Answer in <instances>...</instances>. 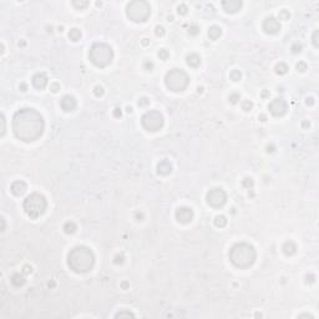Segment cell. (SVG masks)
Wrapping results in <instances>:
<instances>
[{
	"label": "cell",
	"instance_id": "6",
	"mask_svg": "<svg viewBox=\"0 0 319 319\" xmlns=\"http://www.w3.org/2000/svg\"><path fill=\"white\" fill-rule=\"evenodd\" d=\"M164 84L168 90L173 92L184 91L190 85V76L180 69H172L166 74L164 77Z\"/></svg>",
	"mask_w": 319,
	"mask_h": 319
},
{
	"label": "cell",
	"instance_id": "29",
	"mask_svg": "<svg viewBox=\"0 0 319 319\" xmlns=\"http://www.w3.org/2000/svg\"><path fill=\"white\" fill-rule=\"evenodd\" d=\"M252 107H253V102L252 101H249V100H246V101H243L242 102V109L244 110V111H251L252 110Z\"/></svg>",
	"mask_w": 319,
	"mask_h": 319
},
{
	"label": "cell",
	"instance_id": "38",
	"mask_svg": "<svg viewBox=\"0 0 319 319\" xmlns=\"http://www.w3.org/2000/svg\"><path fill=\"white\" fill-rule=\"evenodd\" d=\"M94 94H95V96H97V97H101V96L104 95V89H102V86H96L94 89Z\"/></svg>",
	"mask_w": 319,
	"mask_h": 319
},
{
	"label": "cell",
	"instance_id": "56",
	"mask_svg": "<svg viewBox=\"0 0 319 319\" xmlns=\"http://www.w3.org/2000/svg\"><path fill=\"white\" fill-rule=\"evenodd\" d=\"M303 126H304V127H308V126H310V123L307 122V121H304V122H303Z\"/></svg>",
	"mask_w": 319,
	"mask_h": 319
},
{
	"label": "cell",
	"instance_id": "48",
	"mask_svg": "<svg viewBox=\"0 0 319 319\" xmlns=\"http://www.w3.org/2000/svg\"><path fill=\"white\" fill-rule=\"evenodd\" d=\"M1 122H3V131H1V135H4V132H5V119H4V115L1 116Z\"/></svg>",
	"mask_w": 319,
	"mask_h": 319
},
{
	"label": "cell",
	"instance_id": "23",
	"mask_svg": "<svg viewBox=\"0 0 319 319\" xmlns=\"http://www.w3.org/2000/svg\"><path fill=\"white\" fill-rule=\"evenodd\" d=\"M69 39H70L71 41H79L81 39V31L79 29H71L70 31H69Z\"/></svg>",
	"mask_w": 319,
	"mask_h": 319
},
{
	"label": "cell",
	"instance_id": "30",
	"mask_svg": "<svg viewBox=\"0 0 319 319\" xmlns=\"http://www.w3.org/2000/svg\"><path fill=\"white\" fill-rule=\"evenodd\" d=\"M239 100H241V95L237 94V92L229 95V102H231V104H237Z\"/></svg>",
	"mask_w": 319,
	"mask_h": 319
},
{
	"label": "cell",
	"instance_id": "41",
	"mask_svg": "<svg viewBox=\"0 0 319 319\" xmlns=\"http://www.w3.org/2000/svg\"><path fill=\"white\" fill-rule=\"evenodd\" d=\"M149 104H150V100H149V99H146V97H142V99H140V100H139V106H146Z\"/></svg>",
	"mask_w": 319,
	"mask_h": 319
},
{
	"label": "cell",
	"instance_id": "19",
	"mask_svg": "<svg viewBox=\"0 0 319 319\" xmlns=\"http://www.w3.org/2000/svg\"><path fill=\"white\" fill-rule=\"evenodd\" d=\"M283 252L286 256H293L294 253L297 252V246L296 243H294L293 241H287L286 243L283 244Z\"/></svg>",
	"mask_w": 319,
	"mask_h": 319
},
{
	"label": "cell",
	"instance_id": "22",
	"mask_svg": "<svg viewBox=\"0 0 319 319\" xmlns=\"http://www.w3.org/2000/svg\"><path fill=\"white\" fill-rule=\"evenodd\" d=\"M63 229H64V232L66 233V234H73V233L77 229V227H76V224H75L74 222L70 221V222H66V223L64 224Z\"/></svg>",
	"mask_w": 319,
	"mask_h": 319
},
{
	"label": "cell",
	"instance_id": "44",
	"mask_svg": "<svg viewBox=\"0 0 319 319\" xmlns=\"http://www.w3.org/2000/svg\"><path fill=\"white\" fill-rule=\"evenodd\" d=\"M315 280V277L313 276V274H308V276L306 277V282L307 283H313Z\"/></svg>",
	"mask_w": 319,
	"mask_h": 319
},
{
	"label": "cell",
	"instance_id": "9",
	"mask_svg": "<svg viewBox=\"0 0 319 319\" xmlns=\"http://www.w3.org/2000/svg\"><path fill=\"white\" fill-rule=\"evenodd\" d=\"M207 203L213 208H221L223 207L227 202V194L222 188H212L208 191L207 196H206Z\"/></svg>",
	"mask_w": 319,
	"mask_h": 319
},
{
	"label": "cell",
	"instance_id": "21",
	"mask_svg": "<svg viewBox=\"0 0 319 319\" xmlns=\"http://www.w3.org/2000/svg\"><path fill=\"white\" fill-rule=\"evenodd\" d=\"M222 35V29L217 25H212L210 29H208V37L211 40H217L219 36Z\"/></svg>",
	"mask_w": 319,
	"mask_h": 319
},
{
	"label": "cell",
	"instance_id": "11",
	"mask_svg": "<svg viewBox=\"0 0 319 319\" xmlns=\"http://www.w3.org/2000/svg\"><path fill=\"white\" fill-rule=\"evenodd\" d=\"M263 30L268 35H274V34H277L280 30V24L276 18L269 16V18H267L263 21Z\"/></svg>",
	"mask_w": 319,
	"mask_h": 319
},
{
	"label": "cell",
	"instance_id": "49",
	"mask_svg": "<svg viewBox=\"0 0 319 319\" xmlns=\"http://www.w3.org/2000/svg\"><path fill=\"white\" fill-rule=\"evenodd\" d=\"M268 96H269V91H268V90H263V91H262V97H263V99H267Z\"/></svg>",
	"mask_w": 319,
	"mask_h": 319
},
{
	"label": "cell",
	"instance_id": "16",
	"mask_svg": "<svg viewBox=\"0 0 319 319\" xmlns=\"http://www.w3.org/2000/svg\"><path fill=\"white\" fill-rule=\"evenodd\" d=\"M10 190H11L13 194H15V196H23V194L26 192L27 187H26V183L24 182V181H15V182H13Z\"/></svg>",
	"mask_w": 319,
	"mask_h": 319
},
{
	"label": "cell",
	"instance_id": "43",
	"mask_svg": "<svg viewBox=\"0 0 319 319\" xmlns=\"http://www.w3.org/2000/svg\"><path fill=\"white\" fill-rule=\"evenodd\" d=\"M318 30H315L314 31V34H313V44H314V46H318Z\"/></svg>",
	"mask_w": 319,
	"mask_h": 319
},
{
	"label": "cell",
	"instance_id": "24",
	"mask_svg": "<svg viewBox=\"0 0 319 319\" xmlns=\"http://www.w3.org/2000/svg\"><path fill=\"white\" fill-rule=\"evenodd\" d=\"M287 71H288V66H287V64H284V63H279V64H277V65H276V73L278 74V75H284V74H287Z\"/></svg>",
	"mask_w": 319,
	"mask_h": 319
},
{
	"label": "cell",
	"instance_id": "28",
	"mask_svg": "<svg viewBox=\"0 0 319 319\" xmlns=\"http://www.w3.org/2000/svg\"><path fill=\"white\" fill-rule=\"evenodd\" d=\"M73 5L77 10H82V9H85L89 5V1H76V0H75V1H73Z\"/></svg>",
	"mask_w": 319,
	"mask_h": 319
},
{
	"label": "cell",
	"instance_id": "12",
	"mask_svg": "<svg viewBox=\"0 0 319 319\" xmlns=\"http://www.w3.org/2000/svg\"><path fill=\"white\" fill-rule=\"evenodd\" d=\"M176 219L182 224L190 223L193 219V211L190 207H180L176 211Z\"/></svg>",
	"mask_w": 319,
	"mask_h": 319
},
{
	"label": "cell",
	"instance_id": "40",
	"mask_svg": "<svg viewBox=\"0 0 319 319\" xmlns=\"http://www.w3.org/2000/svg\"><path fill=\"white\" fill-rule=\"evenodd\" d=\"M50 90L53 91V92H57V91L60 90V85L57 84V82H54V84L50 85Z\"/></svg>",
	"mask_w": 319,
	"mask_h": 319
},
{
	"label": "cell",
	"instance_id": "55",
	"mask_svg": "<svg viewBox=\"0 0 319 319\" xmlns=\"http://www.w3.org/2000/svg\"><path fill=\"white\" fill-rule=\"evenodd\" d=\"M1 223H3V227H1V231H4V229H5V221H4V218H1Z\"/></svg>",
	"mask_w": 319,
	"mask_h": 319
},
{
	"label": "cell",
	"instance_id": "57",
	"mask_svg": "<svg viewBox=\"0 0 319 319\" xmlns=\"http://www.w3.org/2000/svg\"><path fill=\"white\" fill-rule=\"evenodd\" d=\"M142 44H143V45H147V44H149V41H147V39H143Z\"/></svg>",
	"mask_w": 319,
	"mask_h": 319
},
{
	"label": "cell",
	"instance_id": "51",
	"mask_svg": "<svg viewBox=\"0 0 319 319\" xmlns=\"http://www.w3.org/2000/svg\"><path fill=\"white\" fill-rule=\"evenodd\" d=\"M306 102H307V105H313L314 104V101H313V99H312V97H308Z\"/></svg>",
	"mask_w": 319,
	"mask_h": 319
},
{
	"label": "cell",
	"instance_id": "42",
	"mask_svg": "<svg viewBox=\"0 0 319 319\" xmlns=\"http://www.w3.org/2000/svg\"><path fill=\"white\" fill-rule=\"evenodd\" d=\"M114 262L116 263V264H122V263H123V256H119V254H117V256L115 257V260H114Z\"/></svg>",
	"mask_w": 319,
	"mask_h": 319
},
{
	"label": "cell",
	"instance_id": "45",
	"mask_svg": "<svg viewBox=\"0 0 319 319\" xmlns=\"http://www.w3.org/2000/svg\"><path fill=\"white\" fill-rule=\"evenodd\" d=\"M152 67H153V64L151 63V61H146V63H145V69H146V70L151 71V70H152Z\"/></svg>",
	"mask_w": 319,
	"mask_h": 319
},
{
	"label": "cell",
	"instance_id": "2",
	"mask_svg": "<svg viewBox=\"0 0 319 319\" xmlns=\"http://www.w3.org/2000/svg\"><path fill=\"white\" fill-rule=\"evenodd\" d=\"M67 264L76 273H87L95 264V256L91 249L85 246L75 247L67 256Z\"/></svg>",
	"mask_w": 319,
	"mask_h": 319
},
{
	"label": "cell",
	"instance_id": "37",
	"mask_svg": "<svg viewBox=\"0 0 319 319\" xmlns=\"http://www.w3.org/2000/svg\"><path fill=\"white\" fill-rule=\"evenodd\" d=\"M155 34L157 36H163L164 35V27L161 26V25H157L156 29H155Z\"/></svg>",
	"mask_w": 319,
	"mask_h": 319
},
{
	"label": "cell",
	"instance_id": "54",
	"mask_svg": "<svg viewBox=\"0 0 319 319\" xmlns=\"http://www.w3.org/2000/svg\"><path fill=\"white\" fill-rule=\"evenodd\" d=\"M266 119H267L266 115H260V116H259V120H260V121H266Z\"/></svg>",
	"mask_w": 319,
	"mask_h": 319
},
{
	"label": "cell",
	"instance_id": "4",
	"mask_svg": "<svg viewBox=\"0 0 319 319\" xmlns=\"http://www.w3.org/2000/svg\"><path fill=\"white\" fill-rule=\"evenodd\" d=\"M89 59L95 66L106 67L112 63L114 59V51L111 46L105 43H95L90 47L89 51Z\"/></svg>",
	"mask_w": 319,
	"mask_h": 319
},
{
	"label": "cell",
	"instance_id": "46",
	"mask_svg": "<svg viewBox=\"0 0 319 319\" xmlns=\"http://www.w3.org/2000/svg\"><path fill=\"white\" fill-rule=\"evenodd\" d=\"M121 115H122V112H121V109H115V111H114V116L115 117H121Z\"/></svg>",
	"mask_w": 319,
	"mask_h": 319
},
{
	"label": "cell",
	"instance_id": "34",
	"mask_svg": "<svg viewBox=\"0 0 319 319\" xmlns=\"http://www.w3.org/2000/svg\"><path fill=\"white\" fill-rule=\"evenodd\" d=\"M302 47H303V46H302L299 43L293 44V45H292V53H293V54H299L300 51H302Z\"/></svg>",
	"mask_w": 319,
	"mask_h": 319
},
{
	"label": "cell",
	"instance_id": "35",
	"mask_svg": "<svg viewBox=\"0 0 319 319\" xmlns=\"http://www.w3.org/2000/svg\"><path fill=\"white\" fill-rule=\"evenodd\" d=\"M307 64L304 63V61H299V63L297 64V70L298 71H300V73H304V71L307 70Z\"/></svg>",
	"mask_w": 319,
	"mask_h": 319
},
{
	"label": "cell",
	"instance_id": "39",
	"mask_svg": "<svg viewBox=\"0 0 319 319\" xmlns=\"http://www.w3.org/2000/svg\"><path fill=\"white\" fill-rule=\"evenodd\" d=\"M122 317H135L132 313H130V312H119L117 314H116V318H122Z\"/></svg>",
	"mask_w": 319,
	"mask_h": 319
},
{
	"label": "cell",
	"instance_id": "10",
	"mask_svg": "<svg viewBox=\"0 0 319 319\" xmlns=\"http://www.w3.org/2000/svg\"><path fill=\"white\" fill-rule=\"evenodd\" d=\"M268 109H269V112L272 114L273 116L276 117H280V116L286 115L287 114V110H288V105L284 99L282 97H278V99H274V100L270 102L268 105Z\"/></svg>",
	"mask_w": 319,
	"mask_h": 319
},
{
	"label": "cell",
	"instance_id": "5",
	"mask_svg": "<svg viewBox=\"0 0 319 319\" xmlns=\"http://www.w3.org/2000/svg\"><path fill=\"white\" fill-rule=\"evenodd\" d=\"M24 211L31 219H36L43 216L46 211L47 202L46 198L40 193H31L24 201Z\"/></svg>",
	"mask_w": 319,
	"mask_h": 319
},
{
	"label": "cell",
	"instance_id": "52",
	"mask_svg": "<svg viewBox=\"0 0 319 319\" xmlns=\"http://www.w3.org/2000/svg\"><path fill=\"white\" fill-rule=\"evenodd\" d=\"M121 286H122V288H123V289H126V288L129 287V283H127V282H122V284H121Z\"/></svg>",
	"mask_w": 319,
	"mask_h": 319
},
{
	"label": "cell",
	"instance_id": "25",
	"mask_svg": "<svg viewBox=\"0 0 319 319\" xmlns=\"http://www.w3.org/2000/svg\"><path fill=\"white\" fill-rule=\"evenodd\" d=\"M214 224L219 228L224 227V226L227 224V218H226L224 216H217V217L214 218Z\"/></svg>",
	"mask_w": 319,
	"mask_h": 319
},
{
	"label": "cell",
	"instance_id": "3",
	"mask_svg": "<svg viewBox=\"0 0 319 319\" xmlns=\"http://www.w3.org/2000/svg\"><path fill=\"white\" fill-rule=\"evenodd\" d=\"M256 249L249 243H237L229 251V260L232 264L239 269H246L256 262Z\"/></svg>",
	"mask_w": 319,
	"mask_h": 319
},
{
	"label": "cell",
	"instance_id": "20",
	"mask_svg": "<svg viewBox=\"0 0 319 319\" xmlns=\"http://www.w3.org/2000/svg\"><path fill=\"white\" fill-rule=\"evenodd\" d=\"M186 63H187L188 66H191V67H197L198 65L201 64V57H200V55H197V54H190V55H188V56L186 57Z\"/></svg>",
	"mask_w": 319,
	"mask_h": 319
},
{
	"label": "cell",
	"instance_id": "17",
	"mask_svg": "<svg viewBox=\"0 0 319 319\" xmlns=\"http://www.w3.org/2000/svg\"><path fill=\"white\" fill-rule=\"evenodd\" d=\"M157 172L159 174H162V176H167L172 172V164L170 163V161L163 160L157 164Z\"/></svg>",
	"mask_w": 319,
	"mask_h": 319
},
{
	"label": "cell",
	"instance_id": "32",
	"mask_svg": "<svg viewBox=\"0 0 319 319\" xmlns=\"http://www.w3.org/2000/svg\"><path fill=\"white\" fill-rule=\"evenodd\" d=\"M188 33H190V35H197L198 33H200V26L197 25H192L190 26V29H188Z\"/></svg>",
	"mask_w": 319,
	"mask_h": 319
},
{
	"label": "cell",
	"instance_id": "7",
	"mask_svg": "<svg viewBox=\"0 0 319 319\" xmlns=\"http://www.w3.org/2000/svg\"><path fill=\"white\" fill-rule=\"evenodd\" d=\"M126 15L135 23H145L151 15V6L145 0H135L127 4Z\"/></svg>",
	"mask_w": 319,
	"mask_h": 319
},
{
	"label": "cell",
	"instance_id": "33",
	"mask_svg": "<svg viewBox=\"0 0 319 319\" xmlns=\"http://www.w3.org/2000/svg\"><path fill=\"white\" fill-rule=\"evenodd\" d=\"M159 56H160V59H162V60H167V59H168V56H170V54H168V51H167V50L161 49L159 51Z\"/></svg>",
	"mask_w": 319,
	"mask_h": 319
},
{
	"label": "cell",
	"instance_id": "15",
	"mask_svg": "<svg viewBox=\"0 0 319 319\" xmlns=\"http://www.w3.org/2000/svg\"><path fill=\"white\" fill-rule=\"evenodd\" d=\"M60 105H61V107H63L64 111L70 112V111H74V110L76 109V100H75L74 96L66 95V96H64V97H63Z\"/></svg>",
	"mask_w": 319,
	"mask_h": 319
},
{
	"label": "cell",
	"instance_id": "18",
	"mask_svg": "<svg viewBox=\"0 0 319 319\" xmlns=\"http://www.w3.org/2000/svg\"><path fill=\"white\" fill-rule=\"evenodd\" d=\"M10 282H11V284L14 287H23L24 284H25L26 279L25 277L23 276V274L20 273H14L11 277H10Z\"/></svg>",
	"mask_w": 319,
	"mask_h": 319
},
{
	"label": "cell",
	"instance_id": "50",
	"mask_svg": "<svg viewBox=\"0 0 319 319\" xmlns=\"http://www.w3.org/2000/svg\"><path fill=\"white\" fill-rule=\"evenodd\" d=\"M298 318H310V319H313V315H309V314H300Z\"/></svg>",
	"mask_w": 319,
	"mask_h": 319
},
{
	"label": "cell",
	"instance_id": "8",
	"mask_svg": "<svg viewBox=\"0 0 319 319\" xmlns=\"http://www.w3.org/2000/svg\"><path fill=\"white\" fill-rule=\"evenodd\" d=\"M141 123H142V126H143L145 130L155 132V131H159V130H161L163 127L164 119H163V115L161 114L160 111H157V110H151V111L146 112V114L142 116Z\"/></svg>",
	"mask_w": 319,
	"mask_h": 319
},
{
	"label": "cell",
	"instance_id": "27",
	"mask_svg": "<svg viewBox=\"0 0 319 319\" xmlns=\"http://www.w3.org/2000/svg\"><path fill=\"white\" fill-rule=\"evenodd\" d=\"M278 18H279V20H284V21H287V20L290 19V14H289L288 10H280Z\"/></svg>",
	"mask_w": 319,
	"mask_h": 319
},
{
	"label": "cell",
	"instance_id": "53",
	"mask_svg": "<svg viewBox=\"0 0 319 319\" xmlns=\"http://www.w3.org/2000/svg\"><path fill=\"white\" fill-rule=\"evenodd\" d=\"M20 89H21V91H26V85L21 84V85H20Z\"/></svg>",
	"mask_w": 319,
	"mask_h": 319
},
{
	"label": "cell",
	"instance_id": "14",
	"mask_svg": "<svg viewBox=\"0 0 319 319\" xmlns=\"http://www.w3.org/2000/svg\"><path fill=\"white\" fill-rule=\"evenodd\" d=\"M31 81H33V85H34L35 89H37V90H43V89H45L46 85H47V76L43 73H37L33 76Z\"/></svg>",
	"mask_w": 319,
	"mask_h": 319
},
{
	"label": "cell",
	"instance_id": "1",
	"mask_svg": "<svg viewBox=\"0 0 319 319\" xmlns=\"http://www.w3.org/2000/svg\"><path fill=\"white\" fill-rule=\"evenodd\" d=\"M45 122L39 111L34 109H21L15 112L13 119L14 135L24 142L39 140L44 133Z\"/></svg>",
	"mask_w": 319,
	"mask_h": 319
},
{
	"label": "cell",
	"instance_id": "36",
	"mask_svg": "<svg viewBox=\"0 0 319 319\" xmlns=\"http://www.w3.org/2000/svg\"><path fill=\"white\" fill-rule=\"evenodd\" d=\"M187 10H188V8L184 4H181L180 6H178V9H177V11H178V14H180V15H186L187 14Z\"/></svg>",
	"mask_w": 319,
	"mask_h": 319
},
{
	"label": "cell",
	"instance_id": "26",
	"mask_svg": "<svg viewBox=\"0 0 319 319\" xmlns=\"http://www.w3.org/2000/svg\"><path fill=\"white\" fill-rule=\"evenodd\" d=\"M229 77H231L232 81H239L242 77V74L239 70H233L231 74H229Z\"/></svg>",
	"mask_w": 319,
	"mask_h": 319
},
{
	"label": "cell",
	"instance_id": "58",
	"mask_svg": "<svg viewBox=\"0 0 319 319\" xmlns=\"http://www.w3.org/2000/svg\"><path fill=\"white\" fill-rule=\"evenodd\" d=\"M131 111H132V107H130V106H129V107H127V112H131Z\"/></svg>",
	"mask_w": 319,
	"mask_h": 319
},
{
	"label": "cell",
	"instance_id": "13",
	"mask_svg": "<svg viewBox=\"0 0 319 319\" xmlns=\"http://www.w3.org/2000/svg\"><path fill=\"white\" fill-rule=\"evenodd\" d=\"M222 6H223L226 13L234 14L241 9L242 1H239V0H224V1H222Z\"/></svg>",
	"mask_w": 319,
	"mask_h": 319
},
{
	"label": "cell",
	"instance_id": "31",
	"mask_svg": "<svg viewBox=\"0 0 319 319\" xmlns=\"http://www.w3.org/2000/svg\"><path fill=\"white\" fill-rule=\"evenodd\" d=\"M242 184H243V187H246V188H252L253 187V184H254V182H253V180L251 177H247V178H244V180H243V182H242Z\"/></svg>",
	"mask_w": 319,
	"mask_h": 319
},
{
	"label": "cell",
	"instance_id": "47",
	"mask_svg": "<svg viewBox=\"0 0 319 319\" xmlns=\"http://www.w3.org/2000/svg\"><path fill=\"white\" fill-rule=\"evenodd\" d=\"M24 272H25L26 274H27V273H31V272H33V268H31V267H29V266H24Z\"/></svg>",
	"mask_w": 319,
	"mask_h": 319
}]
</instances>
